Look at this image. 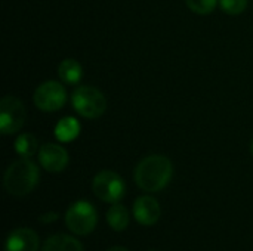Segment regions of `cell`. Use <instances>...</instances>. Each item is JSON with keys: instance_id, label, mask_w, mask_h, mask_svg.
<instances>
[{"instance_id": "d6986e66", "label": "cell", "mask_w": 253, "mask_h": 251, "mask_svg": "<svg viewBox=\"0 0 253 251\" xmlns=\"http://www.w3.org/2000/svg\"><path fill=\"white\" fill-rule=\"evenodd\" d=\"M107 251H129L127 249H125V247H111L110 250Z\"/></svg>"}, {"instance_id": "2e32d148", "label": "cell", "mask_w": 253, "mask_h": 251, "mask_svg": "<svg viewBox=\"0 0 253 251\" xmlns=\"http://www.w3.org/2000/svg\"><path fill=\"white\" fill-rule=\"evenodd\" d=\"M219 0H185V4L197 15H209L215 10Z\"/></svg>"}, {"instance_id": "277c9868", "label": "cell", "mask_w": 253, "mask_h": 251, "mask_svg": "<svg viewBox=\"0 0 253 251\" xmlns=\"http://www.w3.org/2000/svg\"><path fill=\"white\" fill-rule=\"evenodd\" d=\"M65 223L73 234L89 235L98 223V213L89 201L80 200L68 207L65 213Z\"/></svg>"}, {"instance_id": "5b68a950", "label": "cell", "mask_w": 253, "mask_h": 251, "mask_svg": "<svg viewBox=\"0 0 253 251\" xmlns=\"http://www.w3.org/2000/svg\"><path fill=\"white\" fill-rule=\"evenodd\" d=\"M92 191L101 201L116 204L125 197L126 185L125 180L116 172L102 170L93 178Z\"/></svg>"}, {"instance_id": "ba28073f", "label": "cell", "mask_w": 253, "mask_h": 251, "mask_svg": "<svg viewBox=\"0 0 253 251\" xmlns=\"http://www.w3.org/2000/svg\"><path fill=\"white\" fill-rule=\"evenodd\" d=\"M39 163L50 173L62 172L68 164V152L56 143H46L39 149Z\"/></svg>"}, {"instance_id": "ac0fdd59", "label": "cell", "mask_w": 253, "mask_h": 251, "mask_svg": "<svg viewBox=\"0 0 253 251\" xmlns=\"http://www.w3.org/2000/svg\"><path fill=\"white\" fill-rule=\"evenodd\" d=\"M55 220H58V213H55V212H47V213H44V215H42V216L39 217V222H40L42 225L53 223Z\"/></svg>"}, {"instance_id": "5bb4252c", "label": "cell", "mask_w": 253, "mask_h": 251, "mask_svg": "<svg viewBox=\"0 0 253 251\" xmlns=\"http://www.w3.org/2000/svg\"><path fill=\"white\" fill-rule=\"evenodd\" d=\"M107 222L114 231H117V232L125 231L129 226V212H127V209L125 206L119 204V203L113 204L107 212Z\"/></svg>"}, {"instance_id": "8fae6325", "label": "cell", "mask_w": 253, "mask_h": 251, "mask_svg": "<svg viewBox=\"0 0 253 251\" xmlns=\"http://www.w3.org/2000/svg\"><path fill=\"white\" fill-rule=\"evenodd\" d=\"M58 75L65 84H77L83 77V68L76 59L67 58L58 65Z\"/></svg>"}, {"instance_id": "9a60e30c", "label": "cell", "mask_w": 253, "mask_h": 251, "mask_svg": "<svg viewBox=\"0 0 253 251\" xmlns=\"http://www.w3.org/2000/svg\"><path fill=\"white\" fill-rule=\"evenodd\" d=\"M15 151L24 158H30L31 155H34L36 151H37V139H36V136H33L31 133L19 135L16 138V141H15Z\"/></svg>"}, {"instance_id": "e0dca14e", "label": "cell", "mask_w": 253, "mask_h": 251, "mask_svg": "<svg viewBox=\"0 0 253 251\" xmlns=\"http://www.w3.org/2000/svg\"><path fill=\"white\" fill-rule=\"evenodd\" d=\"M221 9L228 15H240L248 7V0H219Z\"/></svg>"}, {"instance_id": "7c38bea8", "label": "cell", "mask_w": 253, "mask_h": 251, "mask_svg": "<svg viewBox=\"0 0 253 251\" xmlns=\"http://www.w3.org/2000/svg\"><path fill=\"white\" fill-rule=\"evenodd\" d=\"M42 251H83V247L76 238L65 234H59L47 238L43 244Z\"/></svg>"}, {"instance_id": "3957f363", "label": "cell", "mask_w": 253, "mask_h": 251, "mask_svg": "<svg viewBox=\"0 0 253 251\" xmlns=\"http://www.w3.org/2000/svg\"><path fill=\"white\" fill-rule=\"evenodd\" d=\"M73 108L84 118H99L107 109L104 93L93 86H79L71 95Z\"/></svg>"}, {"instance_id": "52a82bcc", "label": "cell", "mask_w": 253, "mask_h": 251, "mask_svg": "<svg viewBox=\"0 0 253 251\" xmlns=\"http://www.w3.org/2000/svg\"><path fill=\"white\" fill-rule=\"evenodd\" d=\"M25 123V107L16 96H4L0 101V130L3 135L19 132Z\"/></svg>"}, {"instance_id": "30bf717a", "label": "cell", "mask_w": 253, "mask_h": 251, "mask_svg": "<svg viewBox=\"0 0 253 251\" xmlns=\"http://www.w3.org/2000/svg\"><path fill=\"white\" fill-rule=\"evenodd\" d=\"M37 249L39 237L28 228H18L12 231L4 246V251H37Z\"/></svg>"}, {"instance_id": "ffe728a7", "label": "cell", "mask_w": 253, "mask_h": 251, "mask_svg": "<svg viewBox=\"0 0 253 251\" xmlns=\"http://www.w3.org/2000/svg\"><path fill=\"white\" fill-rule=\"evenodd\" d=\"M251 152H252V155H253V141H252V143H251Z\"/></svg>"}, {"instance_id": "8992f818", "label": "cell", "mask_w": 253, "mask_h": 251, "mask_svg": "<svg viewBox=\"0 0 253 251\" xmlns=\"http://www.w3.org/2000/svg\"><path fill=\"white\" fill-rule=\"evenodd\" d=\"M67 102L65 87L55 80L42 83L34 92V104L40 111L55 112L61 109Z\"/></svg>"}, {"instance_id": "9c48e42d", "label": "cell", "mask_w": 253, "mask_h": 251, "mask_svg": "<svg viewBox=\"0 0 253 251\" xmlns=\"http://www.w3.org/2000/svg\"><path fill=\"white\" fill-rule=\"evenodd\" d=\"M133 216L139 225L151 226L157 223L160 217V206L156 198L144 195L139 197L133 204Z\"/></svg>"}, {"instance_id": "7a4b0ae2", "label": "cell", "mask_w": 253, "mask_h": 251, "mask_svg": "<svg viewBox=\"0 0 253 251\" xmlns=\"http://www.w3.org/2000/svg\"><path fill=\"white\" fill-rule=\"evenodd\" d=\"M39 167L28 158L13 161L4 173V189L13 197L30 194L39 182Z\"/></svg>"}, {"instance_id": "4fadbf2b", "label": "cell", "mask_w": 253, "mask_h": 251, "mask_svg": "<svg viewBox=\"0 0 253 251\" xmlns=\"http://www.w3.org/2000/svg\"><path fill=\"white\" fill-rule=\"evenodd\" d=\"M80 135V123L74 117H64L55 126V138L59 142H73Z\"/></svg>"}, {"instance_id": "6da1fadb", "label": "cell", "mask_w": 253, "mask_h": 251, "mask_svg": "<svg viewBox=\"0 0 253 251\" xmlns=\"http://www.w3.org/2000/svg\"><path fill=\"white\" fill-rule=\"evenodd\" d=\"M173 176L172 161L165 155H148L135 169V182L145 192H159L166 188Z\"/></svg>"}]
</instances>
